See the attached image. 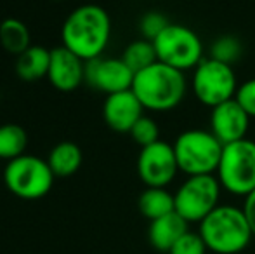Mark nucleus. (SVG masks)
I'll return each mask as SVG.
<instances>
[{"instance_id":"obj_21","label":"nucleus","mask_w":255,"mask_h":254,"mask_svg":"<svg viewBox=\"0 0 255 254\" xmlns=\"http://www.w3.org/2000/svg\"><path fill=\"white\" fill-rule=\"evenodd\" d=\"M122 59H124V63L127 64L135 75L144 70V68L156 63L158 56H156V49H154L153 42L146 40V38H141V40H135L127 45V49H125L124 54H122Z\"/></svg>"},{"instance_id":"obj_4","label":"nucleus","mask_w":255,"mask_h":254,"mask_svg":"<svg viewBox=\"0 0 255 254\" xmlns=\"http://www.w3.org/2000/svg\"><path fill=\"white\" fill-rule=\"evenodd\" d=\"M179 171L186 176L215 174L221 162L224 145L205 129H188L174 141Z\"/></svg>"},{"instance_id":"obj_11","label":"nucleus","mask_w":255,"mask_h":254,"mask_svg":"<svg viewBox=\"0 0 255 254\" xmlns=\"http://www.w3.org/2000/svg\"><path fill=\"white\" fill-rule=\"evenodd\" d=\"M134 77V71L122 58H96L85 61V82L108 96L132 89Z\"/></svg>"},{"instance_id":"obj_15","label":"nucleus","mask_w":255,"mask_h":254,"mask_svg":"<svg viewBox=\"0 0 255 254\" xmlns=\"http://www.w3.org/2000/svg\"><path fill=\"white\" fill-rule=\"evenodd\" d=\"M188 221L181 218L177 213H170L163 218H158L149 223L148 241L160 253H168L172 246L188 232Z\"/></svg>"},{"instance_id":"obj_22","label":"nucleus","mask_w":255,"mask_h":254,"mask_svg":"<svg viewBox=\"0 0 255 254\" xmlns=\"http://www.w3.org/2000/svg\"><path fill=\"white\" fill-rule=\"evenodd\" d=\"M242 42L240 38L233 37V35H222L212 44L210 47V58L222 61L226 64H233L242 58Z\"/></svg>"},{"instance_id":"obj_7","label":"nucleus","mask_w":255,"mask_h":254,"mask_svg":"<svg viewBox=\"0 0 255 254\" xmlns=\"http://www.w3.org/2000/svg\"><path fill=\"white\" fill-rule=\"evenodd\" d=\"M153 44L158 61L181 71L195 70L203 61V44L198 33L184 24L170 23Z\"/></svg>"},{"instance_id":"obj_24","label":"nucleus","mask_w":255,"mask_h":254,"mask_svg":"<svg viewBox=\"0 0 255 254\" xmlns=\"http://www.w3.org/2000/svg\"><path fill=\"white\" fill-rule=\"evenodd\" d=\"M207 246H205L202 235L198 232L188 230L168 251V254H207Z\"/></svg>"},{"instance_id":"obj_20","label":"nucleus","mask_w":255,"mask_h":254,"mask_svg":"<svg viewBox=\"0 0 255 254\" xmlns=\"http://www.w3.org/2000/svg\"><path fill=\"white\" fill-rule=\"evenodd\" d=\"M28 146V134L17 124H3L0 126V160H14L24 155Z\"/></svg>"},{"instance_id":"obj_8","label":"nucleus","mask_w":255,"mask_h":254,"mask_svg":"<svg viewBox=\"0 0 255 254\" xmlns=\"http://www.w3.org/2000/svg\"><path fill=\"white\" fill-rule=\"evenodd\" d=\"M221 190L215 174L188 176L174 193L175 213L188 223H202L219 206Z\"/></svg>"},{"instance_id":"obj_9","label":"nucleus","mask_w":255,"mask_h":254,"mask_svg":"<svg viewBox=\"0 0 255 254\" xmlns=\"http://www.w3.org/2000/svg\"><path fill=\"white\" fill-rule=\"evenodd\" d=\"M191 87L202 105L215 108L229 99H235L240 85L231 64L208 58L195 68Z\"/></svg>"},{"instance_id":"obj_25","label":"nucleus","mask_w":255,"mask_h":254,"mask_svg":"<svg viewBox=\"0 0 255 254\" xmlns=\"http://www.w3.org/2000/svg\"><path fill=\"white\" fill-rule=\"evenodd\" d=\"M168 19L161 12L151 10V12H146L141 17V23H139V30L142 33V38L146 40H154L156 37H160V33L168 26Z\"/></svg>"},{"instance_id":"obj_23","label":"nucleus","mask_w":255,"mask_h":254,"mask_svg":"<svg viewBox=\"0 0 255 254\" xmlns=\"http://www.w3.org/2000/svg\"><path fill=\"white\" fill-rule=\"evenodd\" d=\"M130 136L141 148L149 146L153 143L160 141V127L154 122L151 117L142 115L141 119L135 122V126L130 129Z\"/></svg>"},{"instance_id":"obj_16","label":"nucleus","mask_w":255,"mask_h":254,"mask_svg":"<svg viewBox=\"0 0 255 254\" xmlns=\"http://www.w3.org/2000/svg\"><path fill=\"white\" fill-rule=\"evenodd\" d=\"M51 64V51L42 45H30L21 56H17L16 73L21 80L35 82L47 77Z\"/></svg>"},{"instance_id":"obj_13","label":"nucleus","mask_w":255,"mask_h":254,"mask_svg":"<svg viewBox=\"0 0 255 254\" xmlns=\"http://www.w3.org/2000/svg\"><path fill=\"white\" fill-rule=\"evenodd\" d=\"M142 112L144 106L132 89L110 94L103 105L104 122L117 132H130L135 122L142 117Z\"/></svg>"},{"instance_id":"obj_1","label":"nucleus","mask_w":255,"mask_h":254,"mask_svg":"<svg viewBox=\"0 0 255 254\" xmlns=\"http://www.w3.org/2000/svg\"><path fill=\"white\" fill-rule=\"evenodd\" d=\"M111 37V19L101 5L85 3L71 10L61 30L66 49L84 61L101 58Z\"/></svg>"},{"instance_id":"obj_12","label":"nucleus","mask_w":255,"mask_h":254,"mask_svg":"<svg viewBox=\"0 0 255 254\" xmlns=\"http://www.w3.org/2000/svg\"><path fill=\"white\" fill-rule=\"evenodd\" d=\"M249 126L250 115L242 108V105L236 99H229V101L212 108L210 112V132L222 145L245 139Z\"/></svg>"},{"instance_id":"obj_2","label":"nucleus","mask_w":255,"mask_h":254,"mask_svg":"<svg viewBox=\"0 0 255 254\" xmlns=\"http://www.w3.org/2000/svg\"><path fill=\"white\" fill-rule=\"evenodd\" d=\"M132 91L142 103L144 110L170 112L184 101L188 92V80L184 77V71L156 61L135 73Z\"/></svg>"},{"instance_id":"obj_19","label":"nucleus","mask_w":255,"mask_h":254,"mask_svg":"<svg viewBox=\"0 0 255 254\" xmlns=\"http://www.w3.org/2000/svg\"><path fill=\"white\" fill-rule=\"evenodd\" d=\"M0 44L9 54L21 56L30 47V30L19 19H9L0 23Z\"/></svg>"},{"instance_id":"obj_5","label":"nucleus","mask_w":255,"mask_h":254,"mask_svg":"<svg viewBox=\"0 0 255 254\" xmlns=\"http://www.w3.org/2000/svg\"><path fill=\"white\" fill-rule=\"evenodd\" d=\"M221 187L236 197H247L255 190V141L245 138L224 145L215 173Z\"/></svg>"},{"instance_id":"obj_26","label":"nucleus","mask_w":255,"mask_h":254,"mask_svg":"<svg viewBox=\"0 0 255 254\" xmlns=\"http://www.w3.org/2000/svg\"><path fill=\"white\" fill-rule=\"evenodd\" d=\"M236 101L242 105V108L250 115V119H255V78L245 80L238 87L235 96Z\"/></svg>"},{"instance_id":"obj_6","label":"nucleus","mask_w":255,"mask_h":254,"mask_svg":"<svg viewBox=\"0 0 255 254\" xmlns=\"http://www.w3.org/2000/svg\"><path fill=\"white\" fill-rule=\"evenodd\" d=\"M54 178L56 176L47 160L28 153L9 160L2 171L7 190L24 200H37L47 195L54 185Z\"/></svg>"},{"instance_id":"obj_3","label":"nucleus","mask_w":255,"mask_h":254,"mask_svg":"<svg viewBox=\"0 0 255 254\" xmlns=\"http://www.w3.org/2000/svg\"><path fill=\"white\" fill-rule=\"evenodd\" d=\"M198 225V234L214 254H242L254 239L243 207L231 204H219Z\"/></svg>"},{"instance_id":"obj_14","label":"nucleus","mask_w":255,"mask_h":254,"mask_svg":"<svg viewBox=\"0 0 255 254\" xmlns=\"http://www.w3.org/2000/svg\"><path fill=\"white\" fill-rule=\"evenodd\" d=\"M49 82L61 92H71L85 82V61L64 45L51 51Z\"/></svg>"},{"instance_id":"obj_27","label":"nucleus","mask_w":255,"mask_h":254,"mask_svg":"<svg viewBox=\"0 0 255 254\" xmlns=\"http://www.w3.org/2000/svg\"><path fill=\"white\" fill-rule=\"evenodd\" d=\"M243 213H245L249 225L252 228V234L255 237V190L245 197V202H243Z\"/></svg>"},{"instance_id":"obj_10","label":"nucleus","mask_w":255,"mask_h":254,"mask_svg":"<svg viewBox=\"0 0 255 254\" xmlns=\"http://www.w3.org/2000/svg\"><path fill=\"white\" fill-rule=\"evenodd\" d=\"M179 173L174 146L156 141L141 148L137 157V174L148 188H167Z\"/></svg>"},{"instance_id":"obj_18","label":"nucleus","mask_w":255,"mask_h":254,"mask_svg":"<svg viewBox=\"0 0 255 254\" xmlns=\"http://www.w3.org/2000/svg\"><path fill=\"white\" fill-rule=\"evenodd\" d=\"M137 207L146 220L154 221L158 218H163L175 211L174 193H170L167 188L146 187V190L139 195Z\"/></svg>"},{"instance_id":"obj_17","label":"nucleus","mask_w":255,"mask_h":254,"mask_svg":"<svg viewBox=\"0 0 255 254\" xmlns=\"http://www.w3.org/2000/svg\"><path fill=\"white\" fill-rule=\"evenodd\" d=\"M82 150L71 141L57 143L47 157V164L56 178L73 176L82 166Z\"/></svg>"}]
</instances>
